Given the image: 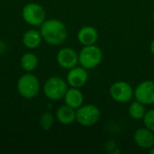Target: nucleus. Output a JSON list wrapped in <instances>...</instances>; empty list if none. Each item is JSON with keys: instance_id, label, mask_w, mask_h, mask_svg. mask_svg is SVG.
Instances as JSON below:
<instances>
[{"instance_id": "aec40b11", "label": "nucleus", "mask_w": 154, "mask_h": 154, "mask_svg": "<svg viewBox=\"0 0 154 154\" xmlns=\"http://www.w3.org/2000/svg\"><path fill=\"white\" fill-rule=\"evenodd\" d=\"M150 49H151V51H152V53L154 55V39L152 41V42H151V45H150Z\"/></svg>"}, {"instance_id": "9b49d317", "label": "nucleus", "mask_w": 154, "mask_h": 154, "mask_svg": "<svg viewBox=\"0 0 154 154\" xmlns=\"http://www.w3.org/2000/svg\"><path fill=\"white\" fill-rule=\"evenodd\" d=\"M134 140L137 146H139L140 148L149 150L154 146L153 132L146 127L139 128L134 133Z\"/></svg>"}, {"instance_id": "6e6552de", "label": "nucleus", "mask_w": 154, "mask_h": 154, "mask_svg": "<svg viewBox=\"0 0 154 154\" xmlns=\"http://www.w3.org/2000/svg\"><path fill=\"white\" fill-rule=\"evenodd\" d=\"M135 100L143 105L154 104V80H144L141 82L134 91Z\"/></svg>"}, {"instance_id": "4be33fe9", "label": "nucleus", "mask_w": 154, "mask_h": 154, "mask_svg": "<svg viewBox=\"0 0 154 154\" xmlns=\"http://www.w3.org/2000/svg\"><path fill=\"white\" fill-rule=\"evenodd\" d=\"M150 153L154 154V146H152V147L150 149Z\"/></svg>"}, {"instance_id": "f8f14e48", "label": "nucleus", "mask_w": 154, "mask_h": 154, "mask_svg": "<svg viewBox=\"0 0 154 154\" xmlns=\"http://www.w3.org/2000/svg\"><path fill=\"white\" fill-rule=\"evenodd\" d=\"M98 39V32L97 29L90 25L83 26L78 32V40L83 46L93 45Z\"/></svg>"}, {"instance_id": "20e7f679", "label": "nucleus", "mask_w": 154, "mask_h": 154, "mask_svg": "<svg viewBox=\"0 0 154 154\" xmlns=\"http://www.w3.org/2000/svg\"><path fill=\"white\" fill-rule=\"evenodd\" d=\"M68 90L67 82L60 77L48 79L43 85V93L51 100H60L64 97Z\"/></svg>"}, {"instance_id": "9d476101", "label": "nucleus", "mask_w": 154, "mask_h": 154, "mask_svg": "<svg viewBox=\"0 0 154 154\" xmlns=\"http://www.w3.org/2000/svg\"><path fill=\"white\" fill-rule=\"evenodd\" d=\"M88 79L87 69L83 67H74L69 69L67 75V82L72 88H80L86 85Z\"/></svg>"}, {"instance_id": "f03ea898", "label": "nucleus", "mask_w": 154, "mask_h": 154, "mask_svg": "<svg viewBox=\"0 0 154 154\" xmlns=\"http://www.w3.org/2000/svg\"><path fill=\"white\" fill-rule=\"evenodd\" d=\"M40 87L38 78L31 72L22 75L17 81V91L21 97L26 99L35 97L40 91Z\"/></svg>"}, {"instance_id": "2eb2a0df", "label": "nucleus", "mask_w": 154, "mask_h": 154, "mask_svg": "<svg viewBox=\"0 0 154 154\" xmlns=\"http://www.w3.org/2000/svg\"><path fill=\"white\" fill-rule=\"evenodd\" d=\"M76 109L65 105L60 106V108H58L57 112H56V118L57 120L64 125H68L72 124L75 120H76Z\"/></svg>"}, {"instance_id": "f257e3e1", "label": "nucleus", "mask_w": 154, "mask_h": 154, "mask_svg": "<svg viewBox=\"0 0 154 154\" xmlns=\"http://www.w3.org/2000/svg\"><path fill=\"white\" fill-rule=\"evenodd\" d=\"M40 32L42 40L51 45L61 44L67 38V27L60 20L49 19L45 20L40 26Z\"/></svg>"}, {"instance_id": "1a4fd4ad", "label": "nucleus", "mask_w": 154, "mask_h": 154, "mask_svg": "<svg viewBox=\"0 0 154 154\" xmlns=\"http://www.w3.org/2000/svg\"><path fill=\"white\" fill-rule=\"evenodd\" d=\"M57 62L64 69H70L79 63V54L71 48H62L57 53Z\"/></svg>"}, {"instance_id": "ddd939ff", "label": "nucleus", "mask_w": 154, "mask_h": 154, "mask_svg": "<svg viewBox=\"0 0 154 154\" xmlns=\"http://www.w3.org/2000/svg\"><path fill=\"white\" fill-rule=\"evenodd\" d=\"M63 98L65 104L74 109H78L79 107H80L84 101L83 94L79 90V88H72V87L70 88H68Z\"/></svg>"}, {"instance_id": "0eeeda50", "label": "nucleus", "mask_w": 154, "mask_h": 154, "mask_svg": "<svg viewBox=\"0 0 154 154\" xmlns=\"http://www.w3.org/2000/svg\"><path fill=\"white\" fill-rule=\"evenodd\" d=\"M134 89L131 85L125 81H116L110 88L111 97L119 103L130 102L134 97Z\"/></svg>"}, {"instance_id": "dca6fc26", "label": "nucleus", "mask_w": 154, "mask_h": 154, "mask_svg": "<svg viewBox=\"0 0 154 154\" xmlns=\"http://www.w3.org/2000/svg\"><path fill=\"white\" fill-rule=\"evenodd\" d=\"M20 65L26 72H32L38 66V58L33 53L26 52L22 55L20 59Z\"/></svg>"}, {"instance_id": "a211bd4d", "label": "nucleus", "mask_w": 154, "mask_h": 154, "mask_svg": "<svg viewBox=\"0 0 154 154\" xmlns=\"http://www.w3.org/2000/svg\"><path fill=\"white\" fill-rule=\"evenodd\" d=\"M53 123H54V117L51 115V113H50V112L44 113L42 116L41 120H40L41 126L44 130H50L52 127Z\"/></svg>"}, {"instance_id": "6ab92c4d", "label": "nucleus", "mask_w": 154, "mask_h": 154, "mask_svg": "<svg viewBox=\"0 0 154 154\" xmlns=\"http://www.w3.org/2000/svg\"><path fill=\"white\" fill-rule=\"evenodd\" d=\"M143 120L144 126L154 133V109L146 111Z\"/></svg>"}, {"instance_id": "423d86ee", "label": "nucleus", "mask_w": 154, "mask_h": 154, "mask_svg": "<svg viewBox=\"0 0 154 154\" xmlns=\"http://www.w3.org/2000/svg\"><path fill=\"white\" fill-rule=\"evenodd\" d=\"M99 108L92 104L82 105L80 107L76 109V120L83 126L88 127L97 124L100 118Z\"/></svg>"}, {"instance_id": "f3484780", "label": "nucleus", "mask_w": 154, "mask_h": 154, "mask_svg": "<svg viewBox=\"0 0 154 154\" xmlns=\"http://www.w3.org/2000/svg\"><path fill=\"white\" fill-rule=\"evenodd\" d=\"M128 112H129V116L133 119H135V120L143 119L145 113H146L145 105L135 100L130 104L129 108H128Z\"/></svg>"}, {"instance_id": "5701e85b", "label": "nucleus", "mask_w": 154, "mask_h": 154, "mask_svg": "<svg viewBox=\"0 0 154 154\" xmlns=\"http://www.w3.org/2000/svg\"><path fill=\"white\" fill-rule=\"evenodd\" d=\"M152 18H153V21H154V12H153V15H152Z\"/></svg>"}, {"instance_id": "412c9836", "label": "nucleus", "mask_w": 154, "mask_h": 154, "mask_svg": "<svg viewBox=\"0 0 154 154\" xmlns=\"http://www.w3.org/2000/svg\"><path fill=\"white\" fill-rule=\"evenodd\" d=\"M4 51H5V44L2 42H0V53H2Z\"/></svg>"}, {"instance_id": "4468645a", "label": "nucleus", "mask_w": 154, "mask_h": 154, "mask_svg": "<svg viewBox=\"0 0 154 154\" xmlns=\"http://www.w3.org/2000/svg\"><path fill=\"white\" fill-rule=\"evenodd\" d=\"M42 37L40 31L30 29L26 31L23 35V43L28 49H36L40 46Z\"/></svg>"}, {"instance_id": "39448f33", "label": "nucleus", "mask_w": 154, "mask_h": 154, "mask_svg": "<svg viewBox=\"0 0 154 154\" xmlns=\"http://www.w3.org/2000/svg\"><path fill=\"white\" fill-rule=\"evenodd\" d=\"M22 16L25 23L32 26H41L45 21L44 8L37 3H28L22 10Z\"/></svg>"}, {"instance_id": "7ed1b4c3", "label": "nucleus", "mask_w": 154, "mask_h": 154, "mask_svg": "<svg viewBox=\"0 0 154 154\" xmlns=\"http://www.w3.org/2000/svg\"><path fill=\"white\" fill-rule=\"evenodd\" d=\"M103 52L95 44L84 46L79 53V63L86 69L97 68L102 61Z\"/></svg>"}]
</instances>
